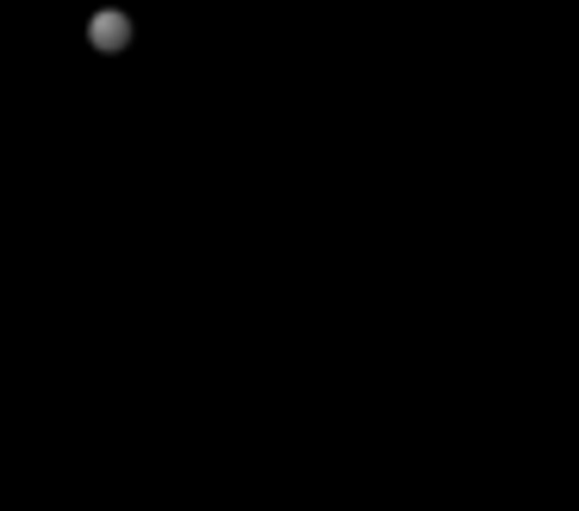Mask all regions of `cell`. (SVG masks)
Here are the masks:
<instances>
[{
	"mask_svg": "<svg viewBox=\"0 0 579 511\" xmlns=\"http://www.w3.org/2000/svg\"><path fill=\"white\" fill-rule=\"evenodd\" d=\"M126 38H131V19H126V13H100V19H94V44H100V50H119Z\"/></svg>",
	"mask_w": 579,
	"mask_h": 511,
	"instance_id": "6da1fadb",
	"label": "cell"
}]
</instances>
